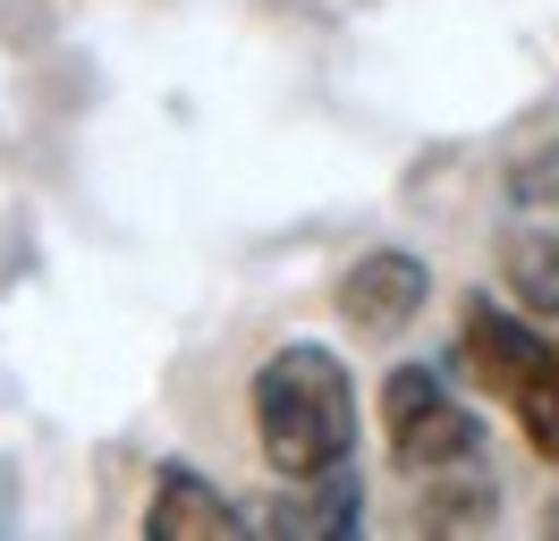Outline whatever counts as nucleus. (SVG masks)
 Listing matches in <instances>:
<instances>
[{
  "label": "nucleus",
  "mask_w": 559,
  "mask_h": 541,
  "mask_svg": "<svg viewBox=\"0 0 559 541\" xmlns=\"http://www.w3.org/2000/svg\"><path fill=\"white\" fill-rule=\"evenodd\" d=\"M246 406H254V448L280 482H314V473H340L356 457V381L314 338L272 347L254 364Z\"/></svg>",
  "instance_id": "f257e3e1"
},
{
  "label": "nucleus",
  "mask_w": 559,
  "mask_h": 541,
  "mask_svg": "<svg viewBox=\"0 0 559 541\" xmlns=\"http://www.w3.org/2000/svg\"><path fill=\"white\" fill-rule=\"evenodd\" d=\"M382 440H390V457H399L407 473H450V466H475L484 423H475V406L450 398L441 372L399 364L382 381Z\"/></svg>",
  "instance_id": "f03ea898"
},
{
  "label": "nucleus",
  "mask_w": 559,
  "mask_h": 541,
  "mask_svg": "<svg viewBox=\"0 0 559 541\" xmlns=\"http://www.w3.org/2000/svg\"><path fill=\"white\" fill-rule=\"evenodd\" d=\"M424 297H432V270L424 254H399V245H373L340 270V322L356 338H399L424 313Z\"/></svg>",
  "instance_id": "7ed1b4c3"
},
{
  "label": "nucleus",
  "mask_w": 559,
  "mask_h": 541,
  "mask_svg": "<svg viewBox=\"0 0 559 541\" xmlns=\"http://www.w3.org/2000/svg\"><path fill=\"white\" fill-rule=\"evenodd\" d=\"M212 533H246V516L195 466L170 457V466L153 473V500H144V541H212Z\"/></svg>",
  "instance_id": "20e7f679"
},
{
  "label": "nucleus",
  "mask_w": 559,
  "mask_h": 541,
  "mask_svg": "<svg viewBox=\"0 0 559 541\" xmlns=\"http://www.w3.org/2000/svg\"><path fill=\"white\" fill-rule=\"evenodd\" d=\"M500 288L534 313V322H559V229H509L500 237Z\"/></svg>",
  "instance_id": "39448f33"
},
{
  "label": "nucleus",
  "mask_w": 559,
  "mask_h": 541,
  "mask_svg": "<svg viewBox=\"0 0 559 541\" xmlns=\"http://www.w3.org/2000/svg\"><path fill=\"white\" fill-rule=\"evenodd\" d=\"M500 406H509V414L525 423V448L559 466V347H551V338H543V356L518 372V389H509Z\"/></svg>",
  "instance_id": "423d86ee"
},
{
  "label": "nucleus",
  "mask_w": 559,
  "mask_h": 541,
  "mask_svg": "<svg viewBox=\"0 0 559 541\" xmlns=\"http://www.w3.org/2000/svg\"><path fill=\"white\" fill-rule=\"evenodd\" d=\"M272 525L280 533H348L356 525V473H314V482H297L288 500L272 507Z\"/></svg>",
  "instance_id": "0eeeda50"
},
{
  "label": "nucleus",
  "mask_w": 559,
  "mask_h": 541,
  "mask_svg": "<svg viewBox=\"0 0 559 541\" xmlns=\"http://www.w3.org/2000/svg\"><path fill=\"white\" fill-rule=\"evenodd\" d=\"M491 507H500V500H491V482H475V473L450 466L432 491H424L416 516H424V525H491Z\"/></svg>",
  "instance_id": "6e6552de"
}]
</instances>
